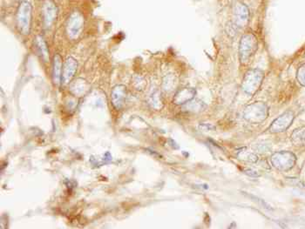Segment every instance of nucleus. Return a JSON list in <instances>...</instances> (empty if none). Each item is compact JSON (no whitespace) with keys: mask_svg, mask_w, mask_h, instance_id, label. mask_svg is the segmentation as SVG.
Segmentation results:
<instances>
[{"mask_svg":"<svg viewBox=\"0 0 305 229\" xmlns=\"http://www.w3.org/2000/svg\"><path fill=\"white\" fill-rule=\"evenodd\" d=\"M84 18L81 13L74 12L68 18L66 23V34L71 40H76L80 37V34L83 31Z\"/></svg>","mask_w":305,"mask_h":229,"instance_id":"nucleus-6","label":"nucleus"},{"mask_svg":"<svg viewBox=\"0 0 305 229\" xmlns=\"http://www.w3.org/2000/svg\"><path fill=\"white\" fill-rule=\"evenodd\" d=\"M32 7L26 0L19 3L16 12V24L19 32L23 35H28L31 31Z\"/></svg>","mask_w":305,"mask_h":229,"instance_id":"nucleus-1","label":"nucleus"},{"mask_svg":"<svg viewBox=\"0 0 305 229\" xmlns=\"http://www.w3.org/2000/svg\"><path fill=\"white\" fill-rule=\"evenodd\" d=\"M258 49V42L253 34H244L239 45V58L243 64H249L250 59Z\"/></svg>","mask_w":305,"mask_h":229,"instance_id":"nucleus-2","label":"nucleus"},{"mask_svg":"<svg viewBox=\"0 0 305 229\" xmlns=\"http://www.w3.org/2000/svg\"><path fill=\"white\" fill-rule=\"evenodd\" d=\"M195 95L194 89L184 87L176 92L174 102L177 105H184L194 99Z\"/></svg>","mask_w":305,"mask_h":229,"instance_id":"nucleus-12","label":"nucleus"},{"mask_svg":"<svg viewBox=\"0 0 305 229\" xmlns=\"http://www.w3.org/2000/svg\"><path fill=\"white\" fill-rule=\"evenodd\" d=\"M193 101V100H192ZM190 101L188 103L184 104V107H186V109L193 113L195 112H200V111L204 110V104L200 102V101Z\"/></svg>","mask_w":305,"mask_h":229,"instance_id":"nucleus-18","label":"nucleus"},{"mask_svg":"<svg viewBox=\"0 0 305 229\" xmlns=\"http://www.w3.org/2000/svg\"><path fill=\"white\" fill-rule=\"evenodd\" d=\"M263 77H264L263 72L259 69L248 71L246 74L244 75L243 84H242L243 91L246 94L250 96L255 94L262 85Z\"/></svg>","mask_w":305,"mask_h":229,"instance_id":"nucleus-3","label":"nucleus"},{"mask_svg":"<svg viewBox=\"0 0 305 229\" xmlns=\"http://www.w3.org/2000/svg\"><path fill=\"white\" fill-rule=\"evenodd\" d=\"M270 161L272 165L274 166L277 169L286 171L294 166L296 158L291 153L282 152V153H275L274 155H272Z\"/></svg>","mask_w":305,"mask_h":229,"instance_id":"nucleus-8","label":"nucleus"},{"mask_svg":"<svg viewBox=\"0 0 305 229\" xmlns=\"http://www.w3.org/2000/svg\"><path fill=\"white\" fill-rule=\"evenodd\" d=\"M36 46H37L38 51L40 53V57L43 58L45 61H48L49 59V52H48V47H47V42L46 40H44V38L42 36H37L36 40Z\"/></svg>","mask_w":305,"mask_h":229,"instance_id":"nucleus-15","label":"nucleus"},{"mask_svg":"<svg viewBox=\"0 0 305 229\" xmlns=\"http://www.w3.org/2000/svg\"><path fill=\"white\" fill-rule=\"evenodd\" d=\"M268 115V107L262 102H256L245 108L244 117L251 123H260L263 121Z\"/></svg>","mask_w":305,"mask_h":229,"instance_id":"nucleus-4","label":"nucleus"},{"mask_svg":"<svg viewBox=\"0 0 305 229\" xmlns=\"http://www.w3.org/2000/svg\"><path fill=\"white\" fill-rule=\"evenodd\" d=\"M293 143L296 146H304L305 145V127L303 128H299L293 133L292 136Z\"/></svg>","mask_w":305,"mask_h":229,"instance_id":"nucleus-17","label":"nucleus"},{"mask_svg":"<svg viewBox=\"0 0 305 229\" xmlns=\"http://www.w3.org/2000/svg\"><path fill=\"white\" fill-rule=\"evenodd\" d=\"M59 10L55 2L53 0H46L42 5L41 14H42V22L45 29H49L53 26L58 18Z\"/></svg>","mask_w":305,"mask_h":229,"instance_id":"nucleus-7","label":"nucleus"},{"mask_svg":"<svg viewBox=\"0 0 305 229\" xmlns=\"http://www.w3.org/2000/svg\"><path fill=\"white\" fill-rule=\"evenodd\" d=\"M177 85H178V80L174 74H168L163 79L162 86L166 92H171L174 90H176Z\"/></svg>","mask_w":305,"mask_h":229,"instance_id":"nucleus-16","label":"nucleus"},{"mask_svg":"<svg viewBox=\"0 0 305 229\" xmlns=\"http://www.w3.org/2000/svg\"><path fill=\"white\" fill-rule=\"evenodd\" d=\"M294 116L291 113H284L272 123L269 131L272 133H280L286 130L292 123Z\"/></svg>","mask_w":305,"mask_h":229,"instance_id":"nucleus-10","label":"nucleus"},{"mask_svg":"<svg viewBox=\"0 0 305 229\" xmlns=\"http://www.w3.org/2000/svg\"><path fill=\"white\" fill-rule=\"evenodd\" d=\"M150 105L152 107H155V108H158L162 105L160 92H154L152 93L151 97H150Z\"/></svg>","mask_w":305,"mask_h":229,"instance_id":"nucleus-19","label":"nucleus"},{"mask_svg":"<svg viewBox=\"0 0 305 229\" xmlns=\"http://www.w3.org/2000/svg\"><path fill=\"white\" fill-rule=\"evenodd\" d=\"M250 22V10L246 5L242 2L234 4L233 8V20L231 24L236 31H239L246 27Z\"/></svg>","mask_w":305,"mask_h":229,"instance_id":"nucleus-5","label":"nucleus"},{"mask_svg":"<svg viewBox=\"0 0 305 229\" xmlns=\"http://www.w3.org/2000/svg\"><path fill=\"white\" fill-rule=\"evenodd\" d=\"M296 79L300 83V85L302 86H305V64H302V67H300L296 73Z\"/></svg>","mask_w":305,"mask_h":229,"instance_id":"nucleus-20","label":"nucleus"},{"mask_svg":"<svg viewBox=\"0 0 305 229\" xmlns=\"http://www.w3.org/2000/svg\"><path fill=\"white\" fill-rule=\"evenodd\" d=\"M62 70H63V64H62L61 57L59 54H56L53 58V82L56 86H59L62 82Z\"/></svg>","mask_w":305,"mask_h":229,"instance_id":"nucleus-14","label":"nucleus"},{"mask_svg":"<svg viewBox=\"0 0 305 229\" xmlns=\"http://www.w3.org/2000/svg\"><path fill=\"white\" fill-rule=\"evenodd\" d=\"M89 85L83 79H77L70 85V91L72 93L76 96H81L88 92Z\"/></svg>","mask_w":305,"mask_h":229,"instance_id":"nucleus-13","label":"nucleus"},{"mask_svg":"<svg viewBox=\"0 0 305 229\" xmlns=\"http://www.w3.org/2000/svg\"><path fill=\"white\" fill-rule=\"evenodd\" d=\"M78 68L77 60L73 57L65 59V63L63 64V70H62V83L64 85H67L74 78V74L76 73Z\"/></svg>","mask_w":305,"mask_h":229,"instance_id":"nucleus-9","label":"nucleus"},{"mask_svg":"<svg viewBox=\"0 0 305 229\" xmlns=\"http://www.w3.org/2000/svg\"><path fill=\"white\" fill-rule=\"evenodd\" d=\"M126 86L123 85H118V86H114L113 89L112 103L117 110H120L123 107L124 104H125V100H126Z\"/></svg>","mask_w":305,"mask_h":229,"instance_id":"nucleus-11","label":"nucleus"}]
</instances>
